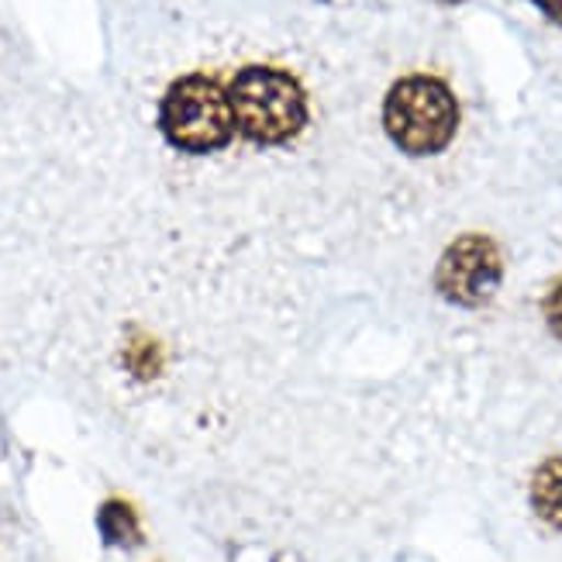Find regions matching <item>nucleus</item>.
I'll list each match as a JSON object with an SVG mask.
<instances>
[{
  "mask_svg": "<svg viewBox=\"0 0 562 562\" xmlns=\"http://www.w3.org/2000/svg\"><path fill=\"white\" fill-rule=\"evenodd\" d=\"M235 132L256 145H286L307 125L301 80L277 66H246L228 83Z\"/></svg>",
  "mask_w": 562,
  "mask_h": 562,
  "instance_id": "nucleus-1",
  "label": "nucleus"
},
{
  "mask_svg": "<svg viewBox=\"0 0 562 562\" xmlns=\"http://www.w3.org/2000/svg\"><path fill=\"white\" fill-rule=\"evenodd\" d=\"M383 128L407 156H438L459 132V101L446 80L414 72L390 87Z\"/></svg>",
  "mask_w": 562,
  "mask_h": 562,
  "instance_id": "nucleus-2",
  "label": "nucleus"
},
{
  "mask_svg": "<svg viewBox=\"0 0 562 562\" xmlns=\"http://www.w3.org/2000/svg\"><path fill=\"white\" fill-rule=\"evenodd\" d=\"M159 132L187 156H207L235 138L228 90L207 72H187L166 87L159 101Z\"/></svg>",
  "mask_w": 562,
  "mask_h": 562,
  "instance_id": "nucleus-3",
  "label": "nucleus"
},
{
  "mask_svg": "<svg viewBox=\"0 0 562 562\" xmlns=\"http://www.w3.org/2000/svg\"><path fill=\"white\" fill-rule=\"evenodd\" d=\"M504 280V256L491 235H459L435 266V290L456 307H483Z\"/></svg>",
  "mask_w": 562,
  "mask_h": 562,
  "instance_id": "nucleus-4",
  "label": "nucleus"
},
{
  "mask_svg": "<svg viewBox=\"0 0 562 562\" xmlns=\"http://www.w3.org/2000/svg\"><path fill=\"white\" fill-rule=\"evenodd\" d=\"M531 510L549 528L562 531V456L546 459L531 476Z\"/></svg>",
  "mask_w": 562,
  "mask_h": 562,
  "instance_id": "nucleus-5",
  "label": "nucleus"
},
{
  "mask_svg": "<svg viewBox=\"0 0 562 562\" xmlns=\"http://www.w3.org/2000/svg\"><path fill=\"white\" fill-rule=\"evenodd\" d=\"M97 528H101V539L108 546H121V549H135L142 546V528L132 504L125 501H108L101 510H97Z\"/></svg>",
  "mask_w": 562,
  "mask_h": 562,
  "instance_id": "nucleus-6",
  "label": "nucleus"
},
{
  "mask_svg": "<svg viewBox=\"0 0 562 562\" xmlns=\"http://www.w3.org/2000/svg\"><path fill=\"white\" fill-rule=\"evenodd\" d=\"M542 317H546L549 331L562 341V277L552 280L549 290H546V297H542Z\"/></svg>",
  "mask_w": 562,
  "mask_h": 562,
  "instance_id": "nucleus-7",
  "label": "nucleus"
},
{
  "mask_svg": "<svg viewBox=\"0 0 562 562\" xmlns=\"http://www.w3.org/2000/svg\"><path fill=\"white\" fill-rule=\"evenodd\" d=\"M535 8H539L552 24H559V29H562V0H535Z\"/></svg>",
  "mask_w": 562,
  "mask_h": 562,
  "instance_id": "nucleus-8",
  "label": "nucleus"
},
{
  "mask_svg": "<svg viewBox=\"0 0 562 562\" xmlns=\"http://www.w3.org/2000/svg\"><path fill=\"white\" fill-rule=\"evenodd\" d=\"M442 4H459V0H442Z\"/></svg>",
  "mask_w": 562,
  "mask_h": 562,
  "instance_id": "nucleus-9",
  "label": "nucleus"
}]
</instances>
